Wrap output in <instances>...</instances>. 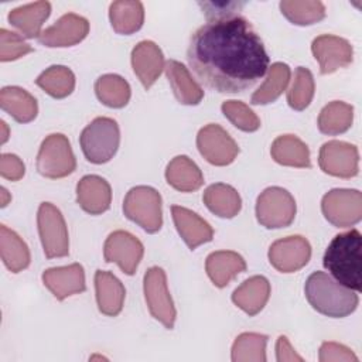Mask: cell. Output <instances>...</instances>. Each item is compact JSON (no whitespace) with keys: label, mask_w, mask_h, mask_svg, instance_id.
<instances>
[{"label":"cell","mask_w":362,"mask_h":362,"mask_svg":"<svg viewBox=\"0 0 362 362\" xmlns=\"http://www.w3.org/2000/svg\"><path fill=\"white\" fill-rule=\"evenodd\" d=\"M187 61L199 82L219 93H238L253 86L270 62L263 41L239 14L201 25L191 35Z\"/></svg>","instance_id":"cell-1"},{"label":"cell","mask_w":362,"mask_h":362,"mask_svg":"<svg viewBox=\"0 0 362 362\" xmlns=\"http://www.w3.org/2000/svg\"><path fill=\"white\" fill-rule=\"evenodd\" d=\"M362 236L358 229L337 235L328 245L322 264L342 286L362 290Z\"/></svg>","instance_id":"cell-2"},{"label":"cell","mask_w":362,"mask_h":362,"mask_svg":"<svg viewBox=\"0 0 362 362\" xmlns=\"http://www.w3.org/2000/svg\"><path fill=\"white\" fill-rule=\"evenodd\" d=\"M304 293L314 310L331 318L352 314L359 303L356 291L342 286L324 272H314L308 276Z\"/></svg>","instance_id":"cell-3"},{"label":"cell","mask_w":362,"mask_h":362,"mask_svg":"<svg viewBox=\"0 0 362 362\" xmlns=\"http://www.w3.org/2000/svg\"><path fill=\"white\" fill-rule=\"evenodd\" d=\"M79 143L82 153L89 163H107L119 148V124L110 117H96L82 130Z\"/></svg>","instance_id":"cell-4"},{"label":"cell","mask_w":362,"mask_h":362,"mask_svg":"<svg viewBox=\"0 0 362 362\" xmlns=\"http://www.w3.org/2000/svg\"><path fill=\"white\" fill-rule=\"evenodd\" d=\"M123 212L146 232L156 233L163 225L161 195L147 185L133 187L124 197Z\"/></svg>","instance_id":"cell-5"},{"label":"cell","mask_w":362,"mask_h":362,"mask_svg":"<svg viewBox=\"0 0 362 362\" xmlns=\"http://www.w3.org/2000/svg\"><path fill=\"white\" fill-rule=\"evenodd\" d=\"M76 160L66 136L49 134L41 143L37 154V170L47 178H64L74 173Z\"/></svg>","instance_id":"cell-6"},{"label":"cell","mask_w":362,"mask_h":362,"mask_svg":"<svg viewBox=\"0 0 362 362\" xmlns=\"http://www.w3.org/2000/svg\"><path fill=\"white\" fill-rule=\"evenodd\" d=\"M296 216V201L281 187L266 188L256 201V218L267 229H279L291 225Z\"/></svg>","instance_id":"cell-7"},{"label":"cell","mask_w":362,"mask_h":362,"mask_svg":"<svg viewBox=\"0 0 362 362\" xmlns=\"http://www.w3.org/2000/svg\"><path fill=\"white\" fill-rule=\"evenodd\" d=\"M38 233L44 255L48 259L64 257L69 253V238L61 211L51 202H42L37 214Z\"/></svg>","instance_id":"cell-8"},{"label":"cell","mask_w":362,"mask_h":362,"mask_svg":"<svg viewBox=\"0 0 362 362\" xmlns=\"http://www.w3.org/2000/svg\"><path fill=\"white\" fill-rule=\"evenodd\" d=\"M143 290L150 314L167 329H173L175 322V307L167 287V277L161 267H150L143 280Z\"/></svg>","instance_id":"cell-9"},{"label":"cell","mask_w":362,"mask_h":362,"mask_svg":"<svg viewBox=\"0 0 362 362\" xmlns=\"http://www.w3.org/2000/svg\"><path fill=\"white\" fill-rule=\"evenodd\" d=\"M325 219L337 228H349L362 218V194L358 189L335 188L322 197Z\"/></svg>","instance_id":"cell-10"},{"label":"cell","mask_w":362,"mask_h":362,"mask_svg":"<svg viewBox=\"0 0 362 362\" xmlns=\"http://www.w3.org/2000/svg\"><path fill=\"white\" fill-rule=\"evenodd\" d=\"M197 147L208 163L219 167L230 164L239 153L236 141L215 123H209L198 132Z\"/></svg>","instance_id":"cell-11"},{"label":"cell","mask_w":362,"mask_h":362,"mask_svg":"<svg viewBox=\"0 0 362 362\" xmlns=\"http://www.w3.org/2000/svg\"><path fill=\"white\" fill-rule=\"evenodd\" d=\"M359 154L354 144L339 140H331L322 144L318 154V164L325 174L351 178L358 174Z\"/></svg>","instance_id":"cell-12"},{"label":"cell","mask_w":362,"mask_h":362,"mask_svg":"<svg viewBox=\"0 0 362 362\" xmlns=\"http://www.w3.org/2000/svg\"><path fill=\"white\" fill-rule=\"evenodd\" d=\"M144 253L143 243L126 230L112 232L103 246L105 262H115L123 273L134 274Z\"/></svg>","instance_id":"cell-13"},{"label":"cell","mask_w":362,"mask_h":362,"mask_svg":"<svg viewBox=\"0 0 362 362\" xmlns=\"http://www.w3.org/2000/svg\"><path fill=\"white\" fill-rule=\"evenodd\" d=\"M311 257L308 240L300 235L287 236L272 243L269 249L270 264L281 273H293L304 267Z\"/></svg>","instance_id":"cell-14"},{"label":"cell","mask_w":362,"mask_h":362,"mask_svg":"<svg viewBox=\"0 0 362 362\" xmlns=\"http://www.w3.org/2000/svg\"><path fill=\"white\" fill-rule=\"evenodd\" d=\"M311 51L320 64V72L322 75L348 66L354 58V49L349 41L331 34L317 37L311 44Z\"/></svg>","instance_id":"cell-15"},{"label":"cell","mask_w":362,"mask_h":362,"mask_svg":"<svg viewBox=\"0 0 362 362\" xmlns=\"http://www.w3.org/2000/svg\"><path fill=\"white\" fill-rule=\"evenodd\" d=\"M89 33V23L85 17L75 13H66L55 24L47 27L38 37V41L49 48L71 47L81 42Z\"/></svg>","instance_id":"cell-16"},{"label":"cell","mask_w":362,"mask_h":362,"mask_svg":"<svg viewBox=\"0 0 362 362\" xmlns=\"http://www.w3.org/2000/svg\"><path fill=\"white\" fill-rule=\"evenodd\" d=\"M42 283L57 300H64L86 288L85 272L79 263L47 269L42 273Z\"/></svg>","instance_id":"cell-17"},{"label":"cell","mask_w":362,"mask_h":362,"mask_svg":"<svg viewBox=\"0 0 362 362\" xmlns=\"http://www.w3.org/2000/svg\"><path fill=\"white\" fill-rule=\"evenodd\" d=\"M132 66L146 89L161 75L165 62L160 47L153 41H140L132 51Z\"/></svg>","instance_id":"cell-18"},{"label":"cell","mask_w":362,"mask_h":362,"mask_svg":"<svg viewBox=\"0 0 362 362\" xmlns=\"http://www.w3.org/2000/svg\"><path fill=\"white\" fill-rule=\"evenodd\" d=\"M76 201L79 206L90 214L100 215L109 209L112 189L109 182L99 175H85L76 185Z\"/></svg>","instance_id":"cell-19"},{"label":"cell","mask_w":362,"mask_h":362,"mask_svg":"<svg viewBox=\"0 0 362 362\" xmlns=\"http://www.w3.org/2000/svg\"><path fill=\"white\" fill-rule=\"evenodd\" d=\"M171 215L178 233L191 250L202 243L212 240L214 229L198 214L192 212L188 208L173 205Z\"/></svg>","instance_id":"cell-20"},{"label":"cell","mask_w":362,"mask_h":362,"mask_svg":"<svg viewBox=\"0 0 362 362\" xmlns=\"http://www.w3.org/2000/svg\"><path fill=\"white\" fill-rule=\"evenodd\" d=\"M95 290L96 303L102 314L109 317H116L124 303V286L122 281L110 272L96 270L95 273Z\"/></svg>","instance_id":"cell-21"},{"label":"cell","mask_w":362,"mask_h":362,"mask_svg":"<svg viewBox=\"0 0 362 362\" xmlns=\"http://www.w3.org/2000/svg\"><path fill=\"white\" fill-rule=\"evenodd\" d=\"M270 297V283L264 276H252L232 294V301L247 315H256L263 310Z\"/></svg>","instance_id":"cell-22"},{"label":"cell","mask_w":362,"mask_h":362,"mask_svg":"<svg viewBox=\"0 0 362 362\" xmlns=\"http://www.w3.org/2000/svg\"><path fill=\"white\" fill-rule=\"evenodd\" d=\"M246 262L240 255L232 250L212 252L205 262V270L216 287H225L239 273L245 272Z\"/></svg>","instance_id":"cell-23"},{"label":"cell","mask_w":362,"mask_h":362,"mask_svg":"<svg viewBox=\"0 0 362 362\" xmlns=\"http://www.w3.org/2000/svg\"><path fill=\"white\" fill-rule=\"evenodd\" d=\"M51 4L48 1H35L13 8L8 13V21L27 38H38L42 24L49 17Z\"/></svg>","instance_id":"cell-24"},{"label":"cell","mask_w":362,"mask_h":362,"mask_svg":"<svg viewBox=\"0 0 362 362\" xmlns=\"http://www.w3.org/2000/svg\"><path fill=\"white\" fill-rule=\"evenodd\" d=\"M165 75L177 100L182 105H198L204 98L202 88L194 81L189 71L178 61L168 59L164 66Z\"/></svg>","instance_id":"cell-25"},{"label":"cell","mask_w":362,"mask_h":362,"mask_svg":"<svg viewBox=\"0 0 362 362\" xmlns=\"http://www.w3.org/2000/svg\"><path fill=\"white\" fill-rule=\"evenodd\" d=\"M165 180L173 188L181 192L197 191L204 184V175L199 167L187 156H177L168 163Z\"/></svg>","instance_id":"cell-26"},{"label":"cell","mask_w":362,"mask_h":362,"mask_svg":"<svg viewBox=\"0 0 362 362\" xmlns=\"http://www.w3.org/2000/svg\"><path fill=\"white\" fill-rule=\"evenodd\" d=\"M0 106L18 123H28L38 113L35 98L18 86H4L1 89Z\"/></svg>","instance_id":"cell-27"},{"label":"cell","mask_w":362,"mask_h":362,"mask_svg":"<svg viewBox=\"0 0 362 362\" xmlns=\"http://www.w3.org/2000/svg\"><path fill=\"white\" fill-rule=\"evenodd\" d=\"M273 160L281 165L307 168L310 167V150L307 144L293 134L279 136L270 148Z\"/></svg>","instance_id":"cell-28"},{"label":"cell","mask_w":362,"mask_h":362,"mask_svg":"<svg viewBox=\"0 0 362 362\" xmlns=\"http://www.w3.org/2000/svg\"><path fill=\"white\" fill-rule=\"evenodd\" d=\"M206 208L219 218H233L238 215L242 206L240 197L238 191L223 182H216L209 185L202 195Z\"/></svg>","instance_id":"cell-29"},{"label":"cell","mask_w":362,"mask_h":362,"mask_svg":"<svg viewBox=\"0 0 362 362\" xmlns=\"http://www.w3.org/2000/svg\"><path fill=\"white\" fill-rule=\"evenodd\" d=\"M109 18L117 34H133L139 31L144 21V8L140 1L117 0L109 7Z\"/></svg>","instance_id":"cell-30"},{"label":"cell","mask_w":362,"mask_h":362,"mask_svg":"<svg viewBox=\"0 0 362 362\" xmlns=\"http://www.w3.org/2000/svg\"><path fill=\"white\" fill-rule=\"evenodd\" d=\"M1 260L11 273H18L30 264V250L25 242L6 225H0Z\"/></svg>","instance_id":"cell-31"},{"label":"cell","mask_w":362,"mask_h":362,"mask_svg":"<svg viewBox=\"0 0 362 362\" xmlns=\"http://www.w3.org/2000/svg\"><path fill=\"white\" fill-rule=\"evenodd\" d=\"M354 107L342 100L329 102L322 107L318 116V129L321 133L335 136L346 132L352 126Z\"/></svg>","instance_id":"cell-32"},{"label":"cell","mask_w":362,"mask_h":362,"mask_svg":"<svg viewBox=\"0 0 362 362\" xmlns=\"http://www.w3.org/2000/svg\"><path fill=\"white\" fill-rule=\"evenodd\" d=\"M269 74L266 81L260 88L252 95L250 102L253 105H267L274 102L287 88L290 81V68L287 64L274 62L269 66Z\"/></svg>","instance_id":"cell-33"},{"label":"cell","mask_w":362,"mask_h":362,"mask_svg":"<svg viewBox=\"0 0 362 362\" xmlns=\"http://www.w3.org/2000/svg\"><path fill=\"white\" fill-rule=\"evenodd\" d=\"M35 83L49 96L62 99L72 93L75 88V75L68 66L52 65L35 79Z\"/></svg>","instance_id":"cell-34"},{"label":"cell","mask_w":362,"mask_h":362,"mask_svg":"<svg viewBox=\"0 0 362 362\" xmlns=\"http://www.w3.org/2000/svg\"><path fill=\"white\" fill-rule=\"evenodd\" d=\"M98 99L109 107H123L130 99V86L126 79L115 74L102 75L95 82Z\"/></svg>","instance_id":"cell-35"},{"label":"cell","mask_w":362,"mask_h":362,"mask_svg":"<svg viewBox=\"0 0 362 362\" xmlns=\"http://www.w3.org/2000/svg\"><path fill=\"white\" fill-rule=\"evenodd\" d=\"M280 10L288 21L297 25H310L325 17V7L318 0H283Z\"/></svg>","instance_id":"cell-36"},{"label":"cell","mask_w":362,"mask_h":362,"mask_svg":"<svg viewBox=\"0 0 362 362\" xmlns=\"http://www.w3.org/2000/svg\"><path fill=\"white\" fill-rule=\"evenodd\" d=\"M267 337L257 332L240 334L232 345L233 362H264Z\"/></svg>","instance_id":"cell-37"},{"label":"cell","mask_w":362,"mask_h":362,"mask_svg":"<svg viewBox=\"0 0 362 362\" xmlns=\"http://www.w3.org/2000/svg\"><path fill=\"white\" fill-rule=\"evenodd\" d=\"M314 89L315 85L313 74L307 68L298 66L296 69L293 83L287 90L288 106L294 110H304L313 100Z\"/></svg>","instance_id":"cell-38"},{"label":"cell","mask_w":362,"mask_h":362,"mask_svg":"<svg viewBox=\"0 0 362 362\" xmlns=\"http://www.w3.org/2000/svg\"><path fill=\"white\" fill-rule=\"evenodd\" d=\"M225 117L242 132H256L260 127L257 115L240 100H226L221 106Z\"/></svg>","instance_id":"cell-39"},{"label":"cell","mask_w":362,"mask_h":362,"mask_svg":"<svg viewBox=\"0 0 362 362\" xmlns=\"http://www.w3.org/2000/svg\"><path fill=\"white\" fill-rule=\"evenodd\" d=\"M31 51V45L27 44L23 37L6 28L0 30V61H14Z\"/></svg>","instance_id":"cell-40"},{"label":"cell","mask_w":362,"mask_h":362,"mask_svg":"<svg viewBox=\"0 0 362 362\" xmlns=\"http://www.w3.org/2000/svg\"><path fill=\"white\" fill-rule=\"evenodd\" d=\"M198 4L202 7L206 21L236 16L245 6L242 1H199Z\"/></svg>","instance_id":"cell-41"},{"label":"cell","mask_w":362,"mask_h":362,"mask_svg":"<svg viewBox=\"0 0 362 362\" xmlns=\"http://www.w3.org/2000/svg\"><path fill=\"white\" fill-rule=\"evenodd\" d=\"M318 359L321 362H332V361L358 362V356L349 348L338 342H324L320 348Z\"/></svg>","instance_id":"cell-42"},{"label":"cell","mask_w":362,"mask_h":362,"mask_svg":"<svg viewBox=\"0 0 362 362\" xmlns=\"http://www.w3.org/2000/svg\"><path fill=\"white\" fill-rule=\"evenodd\" d=\"M24 173H25L24 164L16 154H10V153L1 154L0 174L3 178L10 181H18L20 178H23Z\"/></svg>","instance_id":"cell-43"},{"label":"cell","mask_w":362,"mask_h":362,"mask_svg":"<svg viewBox=\"0 0 362 362\" xmlns=\"http://www.w3.org/2000/svg\"><path fill=\"white\" fill-rule=\"evenodd\" d=\"M276 356H277L279 362H283V361H298V362H301L303 361V358L296 354L294 348L291 346L287 337H284V335H280L277 342H276Z\"/></svg>","instance_id":"cell-44"},{"label":"cell","mask_w":362,"mask_h":362,"mask_svg":"<svg viewBox=\"0 0 362 362\" xmlns=\"http://www.w3.org/2000/svg\"><path fill=\"white\" fill-rule=\"evenodd\" d=\"M8 201H10V195H8L7 189L4 187H1V206L4 208L8 204Z\"/></svg>","instance_id":"cell-45"},{"label":"cell","mask_w":362,"mask_h":362,"mask_svg":"<svg viewBox=\"0 0 362 362\" xmlns=\"http://www.w3.org/2000/svg\"><path fill=\"white\" fill-rule=\"evenodd\" d=\"M1 143H6L7 141V139H8V129H7V124L1 120Z\"/></svg>","instance_id":"cell-46"}]
</instances>
